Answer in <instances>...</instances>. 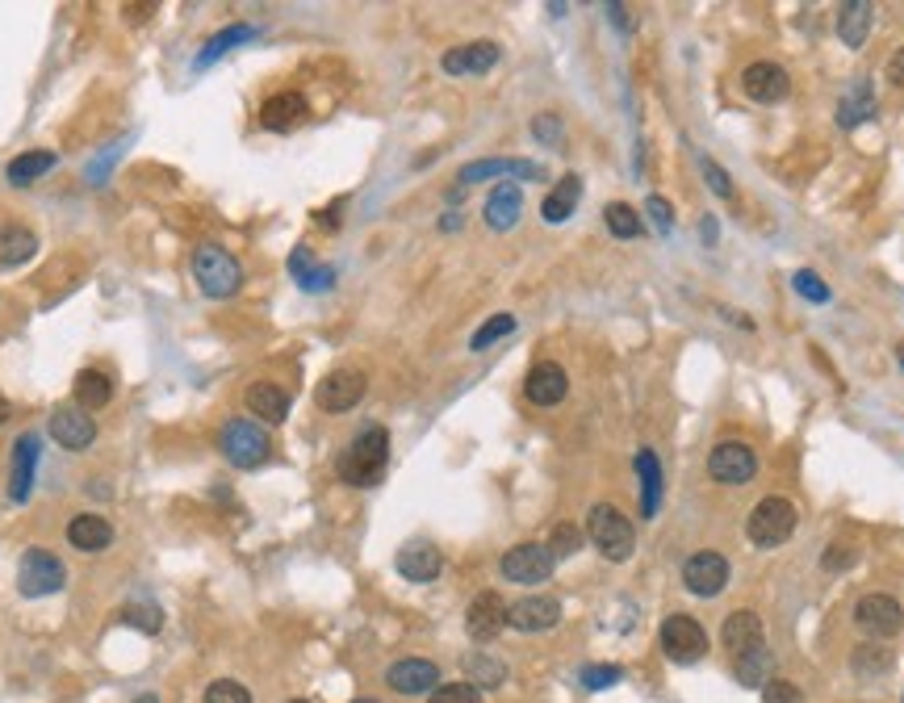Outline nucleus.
I'll list each match as a JSON object with an SVG mask.
<instances>
[{"label": "nucleus", "mask_w": 904, "mask_h": 703, "mask_svg": "<svg viewBox=\"0 0 904 703\" xmlns=\"http://www.w3.org/2000/svg\"><path fill=\"white\" fill-rule=\"evenodd\" d=\"M494 63H498V47L494 42H466V47H453L439 59V67L448 76H486Z\"/></svg>", "instance_id": "obj_19"}, {"label": "nucleus", "mask_w": 904, "mask_h": 703, "mask_svg": "<svg viewBox=\"0 0 904 703\" xmlns=\"http://www.w3.org/2000/svg\"><path fill=\"white\" fill-rule=\"evenodd\" d=\"M553 566H557V557L548 553V544H536V541L507 548V553H503V562H498L503 578H507V582H520V587H536V582H545L548 574H553Z\"/></svg>", "instance_id": "obj_8"}, {"label": "nucleus", "mask_w": 904, "mask_h": 703, "mask_svg": "<svg viewBox=\"0 0 904 703\" xmlns=\"http://www.w3.org/2000/svg\"><path fill=\"white\" fill-rule=\"evenodd\" d=\"M72 390H76V406H84L88 415L101 410V406H110V398H113V381L106 378L101 369H81Z\"/></svg>", "instance_id": "obj_32"}, {"label": "nucleus", "mask_w": 904, "mask_h": 703, "mask_svg": "<svg viewBox=\"0 0 904 703\" xmlns=\"http://www.w3.org/2000/svg\"><path fill=\"white\" fill-rule=\"evenodd\" d=\"M578 197H582V181H578V176H561L557 189L548 193L545 206H541L545 222H566V218L578 210Z\"/></svg>", "instance_id": "obj_34"}, {"label": "nucleus", "mask_w": 904, "mask_h": 703, "mask_svg": "<svg viewBox=\"0 0 904 703\" xmlns=\"http://www.w3.org/2000/svg\"><path fill=\"white\" fill-rule=\"evenodd\" d=\"M520 210H523L520 185H511V181L494 185V193L486 197V222H491V231H511L520 222Z\"/></svg>", "instance_id": "obj_25"}, {"label": "nucleus", "mask_w": 904, "mask_h": 703, "mask_svg": "<svg viewBox=\"0 0 904 703\" xmlns=\"http://www.w3.org/2000/svg\"><path fill=\"white\" fill-rule=\"evenodd\" d=\"M523 394H528V403H536V406H557L566 394H570V378H566L561 365L541 360V365L528 373V381H523Z\"/></svg>", "instance_id": "obj_18"}, {"label": "nucleus", "mask_w": 904, "mask_h": 703, "mask_svg": "<svg viewBox=\"0 0 904 703\" xmlns=\"http://www.w3.org/2000/svg\"><path fill=\"white\" fill-rule=\"evenodd\" d=\"M741 88H745V97L758 101V106H779V101H788V92H792V76H788L779 63H754V67H745Z\"/></svg>", "instance_id": "obj_13"}, {"label": "nucleus", "mask_w": 904, "mask_h": 703, "mask_svg": "<svg viewBox=\"0 0 904 703\" xmlns=\"http://www.w3.org/2000/svg\"><path fill=\"white\" fill-rule=\"evenodd\" d=\"M34 469H38V435H22L13 444V473H9V498L26 503L34 490Z\"/></svg>", "instance_id": "obj_21"}, {"label": "nucleus", "mask_w": 904, "mask_h": 703, "mask_svg": "<svg viewBox=\"0 0 904 703\" xmlns=\"http://www.w3.org/2000/svg\"><path fill=\"white\" fill-rule=\"evenodd\" d=\"M439 569H444V557H439L436 544L414 541L398 553V574L411 582H432V578H439Z\"/></svg>", "instance_id": "obj_22"}, {"label": "nucleus", "mask_w": 904, "mask_h": 703, "mask_svg": "<svg viewBox=\"0 0 904 703\" xmlns=\"http://www.w3.org/2000/svg\"><path fill=\"white\" fill-rule=\"evenodd\" d=\"M247 410L260 423H281L289 415V394L273 381H256V385H247Z\"/></svg>", "instance_id": "obj_24"}, {"label": "nucleus", "mask_w": 904, "mask_h": 703, "mask_svg": "<svg viewBox=\"0 0 904 703\" xmlns=\"http://www.w3.org/2000/svg\"><path fill=\"white\" fill-rule=\"evenodd\" d=\"M51 435H55L63 448L81 453V448H88V444L97 440V423H92V415H88L84 406L67 403V406H55V410H51Z\"/></svg>", "instance_id": "obj_16"}, {"label": "nucleus", "mask_w": 904, "mask_h": 703, "mask_svg": "<svg viewBox=\"0 0 904 703\" xmlns=\"http://www.w3.org/2000/svg\"><path fill=\"white\" fill-rule=\"evenodd\" d=\"M871 17H876V9H871L867 0H850V4H842V13H838V34H842V42H846V47H863L867 34H871Z\"/></svg>", "instance_id": "obj_31"}, {"label": "nucleus", "mask_w": 904, "mask_h": 703, "mask_svg": "<svg viewBox=\"0 0 904 703\" xmlns=\"http://www.w3.org/2000/svg\"><path fill=\"white\" fill-rule=\"evenodd\" d=\"M55 151H26V156H17V160L9 163V172H4V176H9V185H17V189H22V185H29V181H38V176H47V172H51V168H55Z\"/></svg>", "instance_id": "obj_35"}, {"label": "nucleus", "mask_w": 904, "mask_h": 703, "mask_svg": "<svg viewBox=\"0 0 904 703\" xmlns=\"http://www.w3.org/2000/svg\"><path fill=\"white\" fill-rule=\"evenodd\" d=\"M578 548H582V532H578L574 523H557L553 528V541H548V553L553 557H574Z\"/></svg>", "instance_id": "obj_43"}, {"label": "nucleus", "mask_w": 904, "mask_h": 703, "mask_svg": "<svg viewBox=\"0 0 904 703\" xmlns=\"http://www.w3.org/2000/svg\"><path fill=\"white\" fill-rule=\"evenodd\" d=\"M645 214H649V222H654V231H658V235H670V222H674V210H670V201H661V197H649V201H645Z\"/></svg>", "instance_id": "obj_47"}, {"label": "nucleus", "mask_w": 904, "mask_h": 703, "mask_svg": "<svg viewBox=\"0 0 904 703\" xmlns=\"http://www.w3.org/2000/svg\"><path fill=\"white\" fill-rule=\"evenodd\" d=\"M770 670H775V653H770L767 645H758V650H750L738 657V678L745 687H767Z\"/></svg>", "instance_id": "obj_36"}, {"label": "nucleus", "mask_w": 904, "mask_h": 703, "mask_svg": "<svg viewBox=\"0 0 904 703\" xmlns=\"http://www.w3.org/2000/svg\"><path fill=\"white\" fill-rule=\"evenodd\" d=\"M339 210H344V201H335L331 210H323V214H319V222H323L327 231H335V226H339V222H335V218H339Z\"/></svg>", "instance_id": "obj_53"}, {"label": "nucleus", "mask_w": 904, "mask_h": 703, "mask_svg": "<svg viewBox=\"0 0 904 703\" xmlns=\"http://www.w3.org/2000/svg\"><path fill=\"white\" fill-rule=\"evenodd\" d=\"M854 624H858L867 637L888 641V637H896V632H901L904 612L892 595H867V599H858V607H854Z\"/></svg>", "instance_id": "obj_12"}, {"label": "nucleus", "mask_w": 904, "mask_h": 703, "mask_svg": "<svg viewBox=\"0 0 904 703\" xmlns=\"http://www.w3.org/2000/svg\"><path fill=\"white\" fill-rule=\"evenodd\" d=\"M385 682L398 691V695H428L439 687V666L428 657H403L385 670Z\"/></svg>", "instance_id": "obj_15"}, {"label": "nucleus", "mask_w": 904, "mask_h": 703, "mask_svg": "<svg viewBox=\"0 0 904 703\" xmlns=\"http://www.w3.org/2000/svg\"><path fill=\"white\" fill-rule=\"evenodd\" d=\"M428 703H482V691L473 682H439Z\"/></svg>", "instance_id": "obj_42"}, {"label": "nucleus", "mask_w": 904, "mask_h": 703, "mask_svg": "<svg viewBox=\"0 0 904 703\" xmlns=\"http://www.w3.org/2000/svg\"><path fill=\"white\" fill-rule=\"evenodd\" d=\"M758 645H767L763 641V620L754 612H733L725 620V650L733 653V657H741V653L758 650Z\"/></svg>", "instance_id": "obj_27"}, {"label": "nucleus", "mask_w": 904, "mask_h": 703, "mask_svg": "<svg viewBox=\"0 0 904 703\" xmlns=\"http://www.w3.org/2000/svg\"><path fill=\"white\" fill-rule=\"evenodd\" d=\"M9 415H13V406H9V398L0 394V423H9Z\"/></svg>", "instance_id": "obj_54"}, {"label": "nucleus", "mask_w": 904, "mask_h": 703, "mask_svg": "<svg viewBox=\"0 0 904 703\" xmlns=\"http://www.w3.org/2000/svg\"><path fill=\"white\" fill-rule=\"evenodd\" d=\"M67 541H72V548H81V553H101V548L113 544V523L106 515H76L67 523Z\"/></svg>", "instance_id": "obj_23"}, {"label": "nucleus", "mask_w": 904, "mask_h": 703, "mask_svg": "<svg viewBox=\"0 0 904 703\" xmlns=\"http://www.w3.org/2000/svg\"><path fill=\"white\" fill-rule=\"evenodd\" d=\"M620 666H586V670H582V687H586V691H607V687H616V682H620Z\"/></svg>", "instance_id": "obj_44"}, {"label": "nucleus", "mask_w": 904, "mask_h": 703, "mask_svg": "<svg viewBox=\"0 0 904 703\" xmlns=\"http://www.w3.org/2000/svg\"><path fill=\"white\" fill-rule=\"evenodd\" d=\"M219 448L235 469H260L269 460V453H273L269 432L260 423H251V419H226V428L219 435Z\"/></svg>", "instance_id": "obj_4"}, {"label": "nucleus", "mask_w": 904, "mask_h": 703, "mask_svg": "<svg viewBox=\"0 0 904 703\" xmlns=\"http://www.w3.org/2000/svg\"><path fill=\"white\" fill-rule=\"evenodd\" d=\"M901 365H904V348H901Z\"/></svg>", "instance_id": "obj_57"}, {"label": "nucleus", "mask_w": 904, "mask_h": 703, "mask_svg": "<svg viewBox=\"0 0 904 703\" xmlns=\"http://www.w3.org/2000/svg\"><path fill=\"white\" fill-rule=\"evenodd\" d=\"M306 113H310V106H306L301 92H276L260 109V126L264 131H294V126L306 122Z\"/></svg>", "instance_id": "obj_20"}, {"label": "nucleus", "mask_w": 904, "mask_h": 703, "mask_svg": "<svg viewBox=\"0 0 904 703\" xmlns=\"http://www.w3.org/2000/svg\"><path fill=\"white\" fill-rule=\"evenodd\" d=\"M251 38H256V26L219 29V34H214V38L201 47V59H197V63H201V67H210V63H214V59H222V54L231 51V47H239V42H251Z\"/></svg>", "instance_id": "obj_37"}, {"label": "nucleus", "mask_w": 904, "mask_h": 703, "mask_svg": "<svg viewBox=\"0 0 904 703\" xmlns=\"http://www.w3.org/2000/svg\"><path fill=\"white\" fill-rule=\"evenodd\" d=\"M206 703H251V691L235 678H219L206 687Z\"/></svg>", "instance_id": "obj_41"}, {"label": "nucleus", "mask_w": 904, "mask_h": 703, "mask_svg": "<svg viewBox=\"0 0 904 703\" xmlns=\"http://www.w3.org/2000/svg\"><path fill=\"white\" fill-rule=\"evenodd\" d=\"M352 703H377V700H352Z\"/></svg>", "instance_id": "obj_56"}, {"label": "nucleus", "mask_w": 904, "mask_h": 703, "mask_svg": "<svg viewBox=\"0 0 904 703\" xmlns=\"http://www.w3.org/2000/svg\"><path fill=\"white\" fill-rule=\"evenodd\" d=\"M507 624L516 632H548L561 624V603L553 595H528L507 607Z\"/></svg>", "instance_id": "obj_17"}, {"label": "nucleus", "mask_w": 904, "mask_h": 703, "mask_svg": "<svg viewBox=\"0 0 904 703\" xmlns=\"http://www.w3.org/2000/svg\"><path fill=\"white\" fill-rule=\"evenodd\" d=\"M795 523H800V515H795L792 503L770 494V498H763V503L750 511L745 532H750V541L758 544V548H775V544L792 541Z\"/></svg>", "instance_id": "obj_5"}, {"label": "nucleus", "mask_w": 904, "mask_h": 703, "mask_svg": "<svg viewBox=\"0 0 904 703\" xmlns=\"http://www.w3.org/2000/svg\"><path fill=\"white\" fill-rule=\"evenodd\" d=\"M586 536L599 548L607 562H629L632 548H636V532H632L629 515L611 503H595L586 515Z\"/></svg>", "instance_id": "obj_2"}, {"label": "nucleus", "mask_w": 904, "mask_h": 703, "mask_svg": "<svg viewBox=\"0 0 904 703\" xmlns=\"http://www.w3.org/2000/svg\"><path fill=\"white\" fill-rule=\"evenodd\" d=\"M532 135L541 138V143H557V138H561V118H553V113H541V118L532 122Z\"/></svg>", "instance_id": "obj_49"}, {"label": "nucleus", "mask_w": 904, "mask_h": 703, "mask_svg": "<svg viewBox=\"0 0 904 703\" xmlns=\"http://www.w3.org/2000/svg\"><path fill=\"white\" fill-rule=\"evenodd\" d=\"M876 118V92H871V84H854L846 92V101L838 106V122L846 126V131H854V126H863V122H871Z\"/></svg>", "instance_id": "obj_33"}, {"label": "nucleus", "mask_w": 904, "mask_h": 703, "mask_svg": "<svg viewBox=\"0 0 904 703\" xmlns=\"http://www.w3.org/2000/svg\"><path fill=\"white\" fill-rule=\"evenodd\" d=\"M795 289L808 301H829V285H825L817 272H795Z\"/></svg>", "instance_id": "obj_46"}, {"label": "nucleus", "mask_w": 904, "mask_h": 703, "mask_svg": "<svg viewBox=\"0 0 904 703\" xmlns=\"http://www.w3.org/2000/svg\"><path fill=\"white\" fill-rule=\"evenodd\" d=\"M888 81L896 84V88H904V47L888 59Z\"/></svg>", "instance_id": "obj_51"}, {"label": "nucleus", "mask_w": 904, "mask_h": 703, "mask_svg": "<svg viewBox=\"0 0 904 703\" xmlns=\"http://www.w3.org/2000/svg\"><path fill=\"white\" fill-rule=\"evenodd\" d=\"M491 176H520V181H536L541 168L528 160H478L461 168V185H478V181H491Z\"/></svg>", "instance_id": "obj_26"}, {"label": "nucleus", "mask_w": 904, "mask_h": 703, "mask_svg": "<svg viewBox=\"0 0 904 703\" xmlns=\"http://www.w3.org/2000/svg\"><path fill=\"white\" fill-rule=\"evenodd\" d=\"M135 703H160V695H138Z\"/></svg>", "instance_id": "obj_55"}, {"label": "nucleus", "mask_w": 904, "mask_h": 703, "mask_svg": "<svg viewBox=\"0 0 904 703\" xmlns=\"http://www.w3.org/2000/svg\"><path fill=\"white\" fill-rule=\"evenodd\" d=\"M708 473L720 486H741V482H750L758 473V453L750 444H741V440H725V444H716L713 457H708Z\"/></svg>", "instance_id": "obj_9"}, {"label": "nucleus", "mask_w": 904, "mask_h": 703, "mask_svg": "<svg viewBox=\"0 0 904 703\" xmlns=\"http://www.w3.org/2000/svg\"><path fill=\"white\" fill-rule=\"evenodd\" d=\"M67 582V569L51 548H26L22 553V566H17V591L26 599H42L63 591Z\"/></svg>", "instance_id": "obj_6"}, {"label": "nucleus", "mask_w": 904, "mask_h": 703, "mask_svg": "<svg viewBox=\"0 0 904 703\" xmlns=\"http://www.w3.org/2000/svg\"><path fill=\"white\" fill-rule=\"evenodd\" d=\"M846 566H850V548H838V544H833V548L825 553V569H846Z\"/></svg>", "instance_id": "obj_52"}, {"label": "nucleus", "mask_w": 904, "mask_h": 703, "mask_svg": "<svg viewBox=\"0 0 904 703\" xmlns=\"http://www.w3.org/2000/svg\"><path fill=\"white\" fill-rule=\"evenodd\" d=\"M193 276L210 298H235L244 285V269L239 260L219 244H201L193 251Z\"/></svg>", "instance_id": "obj_3"}, {"label": "nucleus", "mask_w": 904, "mask_h": 703, "mask_svg": "<svg viewBox=\"0 0 904 703\" xmlns=\"http://www.w3.org/2000/svg\"><path fill=\"white\" fill-rule=\"evenodd\" d=\"M725 582H729V562H725L720 553H713V548H699V553H691V557H686L683 587L691 591V595L716 599L720 591H725Z\"/></svg>", "instance_id": "obj_10"}, {"label": "nucleus", "mask_w": 904, "mask_h": 703, "mask_svg": "<svg viewBox=\"0 0 904 703\" xmlns=\"http://www.w3.org/2000/svg\"><path fill=\"white\" fill-rule=\"evenodd\" d=\"M294 703H306V700H294Z\"/></svg>", "instance_id": "obj_58"}, {"label": "nucleus", "mask_w": 904, "mask_h": 703, "mask_svg": "<svg viewBox=\"0 0 904 703\" xmlns=\"http://www.w3.org/2000/svg\"><path fill=\"white\" fill-rule=\"evenodd\" d=\"M603 222H607V231H611L616 239H636V235H641V214L632 210L629 201H611V206L603 210Z\"/></svg>", "instance_id": "obj_38"}, {"label": "nucleus", "mask_w": 904, "mask_h": 703, "mask_svg": "<svg viewBox=\"0 0 904 703\" xmlns=\"http://www.w3.org/2000/svg\"><path fill=\"white\" fill-rule=\"evenodd\" d=\"M364 390H369V381H364L360 369H335V373H327V378L319 381L314 403L323 406L327 415H344V410H352L364 398Z\"/></svg>", "instance_id": "obj_11"}, {"label": "nucleus", "mask_w": 904, "mask_h": 703, "mask_svg": "<svg viewBox=\"0 0 904 703\" xmlns=\"http://www.w3.org/2000/svg\"><path fill=\"white\" fill-rule=\"evenodd\" d=\"M763 703H804V695H800V687L788 682V678H770L767 687H763Z\"/></svg>", "instance_id": "obj_45"}, {"label": "nucleus", "mask_w": 904, "mask_h": 703, "mask_svg": "<svg viewBox=\"0 0 904 703\" xmlns=\"http://www.w3.org/2000/svg\"><path fill=\"white\" fill-rule=\"evenodd\" d=\"M466 670H469V678H473V687H478V691H494V687L507 678L503 662H498V657H486V653H473V657L466 662Z\"/></svg>", "instance_id": "obj_39"}, {"label": "nucleus", "mask_w": 904, "mask_h": 703, "mask_svg": "<svg viewBox=\"0 0 904 703\" xmlns=\"http://www.w3.org/2000/svg\"><path fill=\"white\" fill-rule=\"evenodd\" d=\"M511 331H516V319H511V314H494V319H486V326H478V331H473L469 348L486 351L491 344H498L503 335H511Z\"/></svg>", "instance_id": "obj_40"}, {"label": "nucleus", "mask_w": 904, "mask_h": 703, "mask_svg": "<svg viewBox=\"0 0 904 703\" xmlns=\"http://www.w3.org/2000/svg\"><path fill=\"white\" fill-rule=\"evenodd\" d=\"M126 620H138V628H143V632H160L164 616H160L156 607H126Z\"/></svg>", "instance_id": "obj_50"}, {"label": "nucleus", "mask_w": 904, "mask_h": 703, "mask_svg": "<svg viewBox=\"0 0 904 703\" xmlns=\"http://www.w3.org/2000/svg\"><path fill=\"white\" fill-rule=\"evenodd\" d=\"M289 272H294V281H298L306 294H327L331 285H335V272H331L327 264H319L310 247H298V251L289 256Z\"/></svg>", "instance_id": "obj_28"}, {"label": "nucleus", "mask_w": 904, "mask_h": 703, "mask_svg": "<svg viewBox=\"0 0 904 703\" xmlns=\"http://www.w3.org/2000/svg\"><path fill=\"white\" fill-rule=\"evenodd\" d=\"M385 460H389V432L373 423L339 453V478L348 486H373L385 473Z\"/></svg>", "instance_id": "obj_1"}, {"label": "nucleus", "mask_w": 904, "mask_h": 703, "mask_svg": "<svg viewBox=\"0 0 904 703\" xmlns=\"http://www.w3.org/2000/svg\"><path fill=\"white\" fill-rule=\"evenodd\" d=\"M34 251H38V239H34L29 226H22V222H4V226H0V264H4V269L26 264Z\"/></svg>", "instance_id": "obj_30"}, {"label": "nucleus", "mask_w": 904, "mask_h": 703, "mask_svg": "<svg viewBox=\"0 0 904 703\" xmlns=\"http://www.w3.org/2000/svg\"><path fill=\"white\" fill-rule=\"evenodd\" d=\"M636 473H641V515L654 519L661 507V465L654 448H641L636 453Z\"/></svg>", "instance_id": "obj_29"}, {"label": "nucleus", "mask_w": 904, "mask_h": 703, "mask_svg": "<svg viewBox=\"0 0 904 703\" xmlns=\"http://www.w3.org/2000/svg\"><path fill=\"white\" fill-rule=\"evenodd\" d=\"M704 176H708V185H713L716 197H733V181H729V172H725L720 163L704 160Z\"/></svg>", "instance_id": "obj_48"}, {"label": "nucleus", "mask_w": 904, "mask_h": 703, "mask_svg": "<svg viewBox=\"0 0 904 703\" xmlns=\"http://www.w3.org/2000/svg\"><path fill=\"white\" fill-rule=\"evenodd\" d=\"M661 653L670 662H679V666H691V662H699L708 653V632L699 628L695 616L674 612V616H666V624H661Z\"/></svg>", "instance_id": "obj_7"}, {"label": "nucleus", "mask_w": 904, "mask_h": 703, "mask_svg": "<svg viewBox=\"0 0 904 703\" xmlns=\"http://www.w3.org/2000/svg\"><path fill=\"white\" fill-rule=\"evenodd\" d=\"M466 628L478 645H491L494 637L507 628V603H503V595L498 591H482V595L473 599L466 612Z\"/></svg>", "instance_id": "obj_14"}]
</instances>
